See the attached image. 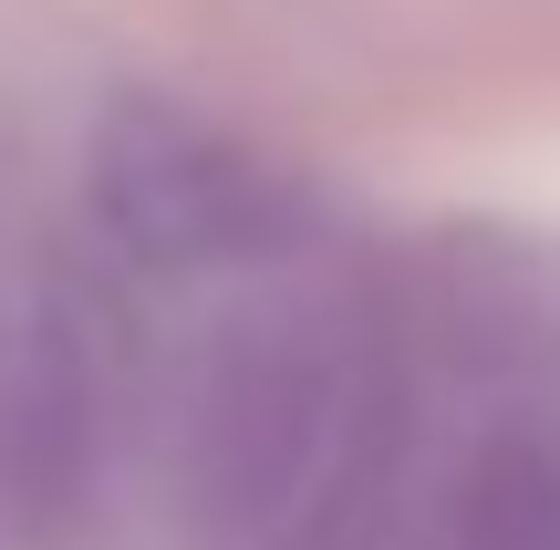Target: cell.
I'll return each mask as SVG.
<instances>
[{
    "label": "cell",
    "instance_id": "obj_1",
    "mask_svg": "<svg viewBox=\"0 0 560 550\" xmlns=\"http://www.w3.org/2000/svg\"><path fill=\"white\" fill-rule=\"evenodd\" d=\"M416 385L353 291H260L187 353L166 550H395Z\"/></svg>",
    "mask_w": 560,
    "mask_h": 550
},
{
    "label": "cell",
    "instance_id": "obj_2",
    "mask_svg": "<svg viewBox=\"0 0 560 550\" xmlns=\"http://www.w3.org/2000/svg\"><path fill=\"white\" fill-rule=\"evenodd\" d=\"M83 198H94L104 239L125 260L166 270V281H208V270H270L301 249L312 208L260 145H240L219 115L177 94H115L83 136Z\"/></svg>",
    "mask_w": 560,
    "mask_h": 550
},
{
    "label": "cell",
    "instance_id": "obj_3",
    "mask_svg": "<svg viewBox=\"0 0 560 550\" xmlns=\"http://www.w3.org/2000/svg\"><path fill=\"white\" fill-rule=\"evenodd\" d=\"M104 457H115L104 302L62 260H42L0 302V540L73 550L104 510Z\"/></svg>",
    "mask_w": 560,
    "mask_h": 550
},
{
    "label": "cell",
    "instance_id": "obj_4",
    "mask_svg": "<svg viewBox=\"0 0 560 550\" xmlns=\"http://www.w3.org/2000/svg\"><path fill=\"white\" fill-rule=\"evenodd\" d=\"M395 550H560V416H488L425 489V519Z\"/></svg>",
    "mask_w": 560,
    "mask_h": 550
}]
</instances>
